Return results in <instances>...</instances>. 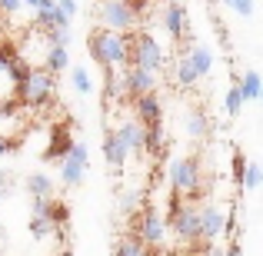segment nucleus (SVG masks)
<instances>
[{"label":"nucleus","instance_id":"f257e3e1","mask_svg":"<svg viewBox=\"0 0 263 256\" xmlns=\"http://www.w3.org/2000/svg\"><path fill=\"white\" fill-rule=\"evenodd\" d=\"M87 50L93 57V64L103 67L107 73L123 70V67H130V33H110L103 27H97L87 37Z\"/></svg>","mask_w":263,"mask_h":256},{"label":"nucleus","instance_id":"f03ea898","mask_svg":"<svg viewBox=\"0 0 263 256\" xmlns=\"http://www.w3.org/2000/svg\"><path fill=\"white\" fill-rule=\"evenodd\" d=\"M53 93H57V87H53V77L44 67H27L20 84L13 87V100L24 103V107H47L53 100Z\"/></svg>","mask_w":263,"mask_h":256},{"label":"nucleus","instance_id":"7ed1b4c3","mask_svg":"<svg viewBox=\"0 0 263 256\" xmlns=\"http://www.w3.org/2000/svg\"><path fill=\"white\" fill-rule=\"evenodd\" d=\"M170 186H174V196H186V200H197L203 196V186H206V176L200 170V160L197 156H177L170 163Z\"/></svg>","mask_w":263,"mask_h":256},{"label":"nucleus","instance_id":"20e7f679","mask_svg":"<svg viewBox=\"0 0 263 256\" xmlns=\"http://www.w3.org/2000/svg\"><path fill=\"white\" fill-rule=\"evenodd\" d=\"M163 64H167V53H163V44L154 37V33H130V67H140L147 73H160Z\"/></svg>","mask_w":263,"mask_h":256},{"label":"nucleus","instance_id":"39448f33","mask_svg":"<svg viewBox=\"0 0 263 256\" xmlns=\"http://www.w3.org/2000/svg\"><path fill=\"white\" fill-rule=\"evenodd\" d=\"M134 237L140 240L147 250H157V246L163 243V237H167V223H163V216L157 213L154 203H143L140 213L134 216Z\"/></svg>","mask_w":263,"mask_h":256},{"label":"nucleus","instance_id":"423d86ee","mask_svg":"<svg viewBox=\"0 0 263 256\" xmlns=\"http://www.w3.org/2000/svg\"><path fill=\"white\" fill-rule=\"evenodd\" d=\"M170 230L180 243H197L200 240L197 203H180V196H170Z\"/></svg>","mask_w":263,"mask_h":256},{"label":"nucleus","instance_id":"0eeeda50","mask_svg":"<svg viewBox=\"0 0 263 256\" xmlns=\"http://www.w3.org/2000/svg\"><path fill=\"white\" fill-rule=\"evenodd\" d=\"M97 17H100L103 30L110 33H134L137 27V13L130 10L127 0H107V4H97Z\"/></svg>","mask_w":263,"mask_h":256},{"label":"nucleus","instance_id":"6e6552de","mask_svg":"<svg viewBox=\"0 0 263 256\" xmlns=\"http://www.w3.org/2000/svg\"><path fill=\"white\" fill-rule=\"evenodd\" d=\"M120 73V87H123V96H143V93H157V77L140 67H123Z\"/></svg>","mask_w":263,"mask_h":256},{"label":"nucleus","instance_id":"1a4fd4ad","mask_svg":"<svg viewBox=\"0 0 263 256\" xmlns=\"http://www.w3.org/2000/svg\"><path fill=\"white\" fill-rule=\"evenodd\" d=\"M223 220H227L223 206H217V203H203V206H197L200 240H203V243H213V240L223 233Z\"/></svg>","mask_w":263,"mask_h":256},{"label":"nucleus","instance_id":"9d476101","mask_svg":"<svg viewBox=\"0 0 263 256\" xmlns=\"http://www.w3.org/2000/svg\"><path fill=\"white\" fill-rule=\"evenodd\" d=\"M87 173V143H73L70 153L64 156V163H60V180H64L67 186L80 183Z\"/></svg>","mask_w":263,"mask_h":256},{"label":"nucleus","instance_id":"9b49d317","mask_svg":"<svg viewBox=\"0 0 263 256\" xmlns=\"http://www.w3.org/2000/svg\"><path fill=\"white\" fill-rule=\"evenodd\" d=\"M134 113L140 127H154V123H163V103L157 93H143L134 96Z\"/></svg>","mask_w":263,"mask_h":256},{"label":"nucleus","instance_id":"f8f14e48","mask_svg":"<svg viewBox=\"0 0 263 256\" xmlns=\"http://www.w3.org/2000/svg\"><path fill=\"white\" fill-rule=\"evenodd\" d=\"M70 147H73V140H70V133H67V127L64 123L53 127L50 143H47V150H44V163H64V156L70 153Z\"/></svg>","mask_w":263,"mask_h":256},{"label":"nucleus","instance_id":"ddd939ff","mask_svg":"<svg viewBox=\"0 0 263 256\" xmlns=\"http://www.w3.org/2000/svg\"><path fill=\"white\" fill-rule=\"evenodd\" d=\"M114 136H117V143L127 150V156L137 153V150H143V127L137 120H123L120 127L114 130Z\"/></svg>","mask_w":263,"mask_h":256},{"label":"nucleus","instance_id":"4468645a","mask_svg":"<svg viewBox=\"0 0 263 256\" xmlns=\"http://www.w3.org/2000/svg\"><path fill=\"white\" fill-rule=\"evenodd\" d=\"M160 24H163V30H167L174 40H180L186 33V7L183 4H167V7H163Z\"/></svg>","mask_w":263,"mask_h":256},{"label":"nucleus","instance_id":"2eb2a0df","mask_svg":"<svg viewBox=\"0 0 263 256\" xmlns=\"http://www.w3.org/2000/svg\"><path fill=\"white\" fill-rule=\"evenodd\" d=\"M186 57H190L197 77H210V70H213V53L206 50L203 44H190V47H186Z\"/></svg>","mask_w":263,"mask_h":256},{"label":"nucleus","instance_id":"dca6fc26","mask_svg":"<svg viewBox=\"0 0 263 256\" xmlns=\"http://www.w3.org/2000/svg\"><path fill=\"white\" fill-rule=\"evenodd\" d=\"M27 190L33 200H53V180L47 173H30L27 176Z\"/></svg>","mask_w":263,"mask_h":256},{"label":"nucleus","instance_id":"f3484780","mask_svg":"<svg viewBox=\"0 0 263 256\" xmlns=\"http://www.w3.org/2000/svg\"><path fill=\"white\" fill-rule=\"evenodd\" d=\"M103 160H107V163H110V167H114V170H120L123 163H127V150H123L120 143H117L114 130H110V133L103 136Z\"/></svg>","mask_w":263,"mask_h":256},{"label":"nucleus","instance_id":"a211bd4d","mask_svg":"<svg viewBox=\"0 0 263 256\" xmlns=\"http://www.w3.org/2000/svg\"><path fill=\"white\" fill-rule=\"evenodd\" d=\"M237 90H240V96H243V100H260V93H263L260 73L257 70H243V77L237 80Z\"/></svg>","mask_w":263,"mask_h":256},{"label":"nucleus","instance_id":"6ab92c4d","mask_svg":"<svg viewBox=\"0 0 263 256\" xmlns=\"http://www.w3.org/2000/svg\"><path fill=\"white\" fill-rule=\"evenodd\" d=\"M114 256H154L147 250V246L140 243V240L134 237V233H123L120 240H117V250H114Z\"/></svg>","mask_w":263,"mask_h":256},{"label":"nucleus","instance_id":"aec40b11","mask_svg":"<svg viewBox=\"0 0 263 256\" xmlns=\"http://www.w3.org/2000/svg\"><path fill=\"white\" fill-rule=\"evenodd\" d=\"M186 133H190L193 140H203V136L210 133V116H206L203 110H190V113H186Z\"/></svg>","mask_w":263,"mask_h":256},{"label":"nucleus","instance_id":"412c9836","mask_svg":"<svg viewBox=\"0 0 263 256\" xmlns=\"http://www.w3.org/2000/svg\"><path fill=\"white\" fill-rule=\"evenodd\" d=\"M174 80L183 90H190V87H197V70H193V64H190V57L186 53H180V60H177V70H174Z\"/></svg>","mask_w":263,"mask_h":256},{"label":"nucleus","instance_id":"4be33fe9","mask_svg":"<svg viewBox=\"0 0 263 256\" xmlns=\"http://www.w3.org/2000/svg\"><path fill=\"white\" fill-rule=\"evenodd\" d=\"M143 150L150 156H157L163 150V123H154V127H143Z\"/></svg>","mask_w":263,"mask_h":256},{"label":"nucleus","instance_id":"5701e85b","mask_svg":"<svg viewBox=\"0 0 263 256\" xmlns=\"http://www.w3.org/2000/svg\"><path fill=\"white\" fill-rule=\"evenodd\" d=\"M67 220H70V206L64 200H50V223L53 230H67Z\"/></svg>","mask_w":263,"mask_h":256},{"label":"nucleus","instance_id":"b1692460","mask_svg":"<svg viewBox=\"0 0 263 256\" xmlns=\"http://www.w3.org/2000/svg\"><path fill=\"white\" fill-rule=\"evenodd\" d=\"M260 180H263L260 163H247V167H243V176H240V186H243V190H257Z\"/></svg>","mask_w":263,"mask_h":256},{"label":"nucleus","instance_id":"393cba45","mask_svg":"<svg viewBox=\"0 0 263 256\" xmlns=\"http://www.w3.org/2000/svg\"><path fill=\"white\" fill-rule=\"evenodd\" d=\"M240 110H243V96H240V90H237V80H233V87L227 90V113H230V116H237Z\"/></svg>","mask_w":263,"mask_h":256},{"label":"nucleus","instance_id":"a878e982","mask_svg":"<svg viewBox=\"0 0 263 256\" xmlns=\"http://www.w3.org/2000/svg\"><path fill=\"white\" fill-rule=\"evenodd\" d=\"M30 233H33L37 240H44L47 233H53V223H50L47 216H30Z\"/></svg>","mask_w":263,"mask_h":256},{"label":"nucleus","instance_id":"bb28decb","mask_svg":"<svg viewBox=\"0 0 263 256\" xmlns=\"http://www.w3.org/2000/svg\"><path fill=\"white\" fill-rule=\"evenodd\" d=\"M70 80H73V87H77L80 93H90V90H93V80H90V73L84 70V67H77V70L70 73Z\"/></svg>","mask_w":263,"mask_h":256},{"label":"nucleus","instance_id":"cd10ccee","mask_svg":"<svg viewBox=\"0 0 263 256\" xmlns=\"http://www.w3.org/2000/svg\"><path fill=\"white\" fill-rule=\"evenodd\" d=\"M137 206H140V193H137V190H130V193L120 196V213H134Z\"/></svg>","mask_w":263,"mask_h":256},{"label":"nucleus","instance_id":"c85d7f7f","mask_svg":"<svg viewBox=\"0 0 263 256\" xmlns=\"http://www.w3.org/2000/svg\"><path fill=\"white\" fill-rule=\"evenodd\" d=\"M107 93L114 96V100H120V96H123V87H120V73H117V70H110V73H107Z\"/></svg>","mask_w":263,"mask_h":256},{"label":"nucleus","instance_id":"c756f323","mask_svg":"<svg viewBox=\"0 0 263 256\" xmlns=\"http://www.w3.org/2000/svg\"><path fill=\"white\" fill-rule=\"evenodd\" d=\"M227 7H230V13H237V17H250V13L257 10V7H253L250 0H230Z\"/></svg>","mask_w":263,"mask_h":256},{"label":"nucleus","instance_id":"7c9ffc66","mask_svg":"<svg viewBox=\"0 0 263 256\" xmlns=\"http://www.w3.org/2000/svg\"><path fill=\"white\" fill-rule=\"evenodd\" d=\"M33 216H47L50 220V200H33Z\"/></svg>","mask_w":263,"mask_h":256},{"label":"nucleus","instance_id":"2f4dec72","mask_svg":"<svg viewBox=\"0 0 263 256\" xmlns=\"http://www.w3.org/2000/svg\"><path fill=\"white\" fill-rule=\"evenodd\" d=\"M20 10H24L20 0H0V13H20Z\"/></svg>","mask_w":263,"mask_h":256},{"label":"nucleus","instance_id":"473e14b6","mask_svg":"<svg viewBox=\"0 0 263 256\" xmlns=\"http://www.w3.org/2000/svg\"><path fill=\"white\" fill-rule=\"evenodd\" d=\"M57 7L64 10V17H67V20H70L73 13H77V4H73V0H57Z\"/></svg>","mask_w":263,"mask_h":256},{"label":"nucleus","instance_id":"72a5a7b5","mask_svg":"<svg viewBox=\"0 0 263 256\" xmlns=\"http://www.w3.org/2000/svg\"><path fill=\"white\" fill-rule=\"evenodd\" d=\"M13 147H17V140H10V136H0V156H4V153H13Z\"/></svg>","mask_w":263,"mask_h":256},{"label":"nucleus","instance_id":"f704fd0d","mask_svg":"<svg viewBox=\"0 0 263 256\" xmlns=\"http://www.w3.org/2000/svg\"><path fill=\"white\" fill-rule=\"evenodd\" d=\"M223 256H243V246H240V240H230V246L223 250Z\"/></svg>","mask_w":263,"mask_h":256},{"label":"nucleus","instance_id":"c9c22d12","mask_svg":"<svg viewBox=\"0 0 263 256\" xmlns=\"http://www.w3.org/2000/svg\"><path fill=\"white\" fill-rule=\"evenodd\" d=\"M203 256H223V250H220V246H206Z\"/></svg>","mask_w":263,"mask_h":256},{"label":"nucleus","instance_id":"e433bc0d","mask_svg":"<svg viewBox=\"0 0 263 256\" xmlns=\"http://www.w3.org/2000/svg\"><path fill=\"white\" fill-rule=\"evenodd\" d=\"M4 186H7V173L0 170V193H4Z\"/></svg>","mask_w":263,"mask_h":256},{"label":"nucleus","instance_id":"4c0bfd02","mask_svg":"<svg viewBox=\"0 0 263 256\" xmlns=\"http://www.w3.org/2000/svg\"><path fill=\"white\" fill-rule=\"evenodd\" d=\"M170 256H186V253H170Z\"/></svg>","mask_w":263,"mask_h":256},{"label":"nucleus","instance_id":"58836bf2","mask_svg":"<svg viewBox=\"0 0 263 256\" xmlns=\"http://www.w3.org/2000/svg\"><path fill=\"white\" fill-rule=\"evenodd\" d=\"M0 200H4V193H0Z\"/></svg>","mask_w":263,"mask_h":256}]
</instances>
